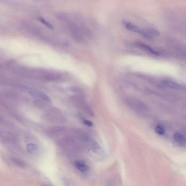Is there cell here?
<instances>
[{"mask_svg": "<svg viewBox=\"0 0 186 186\" xmlns=\"http://www.w3.org/2000/svg\"><path fill=\"white\" fill-rule=\"evenodd\" d=\"M123 23L127 29L141 35L142 31L141 28L131 23L130 22L124 21H123Z\"/></svg>", "mask_w": 186, "mask_h": 186, "instance_id": "3957f363", "label": "cell"}, {"mask_svg": "<svg viewBox=\"0 0 186 186\" xmlns=\"http://www.w3.org/2000/svg\"><path fill=\"white\" fill-rule=\"evenodd\" d=\"M30 93L33 97L41 98V99L45 100L48 102H51V100L49 96L46 94L43 93L42 92L36 91H31L30 92Z\"/></svg>", "mask_w": 186, "mask_h": 186, "instance_id": "277c9868", "label": "cell"}, {"mask_svg": "<svg viewBox=\"0 0 186 186\" xmlns=\"http://www.w3.org/2000/svg\"><path fill=\"white\" fill-rule=\"evenodd\" d=\"M135 45L136 47L140 48L144 51L150 52V54L154 55L156 56H159L160 54L158 52L155 51L151 48L148 45L145 44L141 42H137L135 43Z\"/></svg>", "mask_w": 186, "mask_h": 186, "instance_id": "7a4b0ae2", "label": "cell"}, {"mask_svg": "<svg viewBox=\"0 0 186 186\" xmlns=\"http://www.w3.org/2000/svg\"><path fill=\"white\" fill-rule=\"evenodd\" d=\"M163 83L170 88L177 89L179 90H183L184 87L181 85L169 80H163Z\"/></svg>", "mask_w": 186, "mask_h": 186, "instance_id": "5b68a950", "label": "cell"}, {"mask_svg": "<svg viewBox=\"0 0 186 186\" xmlns=\"http://www.w3.org/2000/svg\"><path fill=\"white\" fill-rule=\"evenodd\" d=\"M183 89H184V90H185V91L186 92V87H185V88H184Z\"/></svg>", "mask_w": 186, "mask_h": 186, "instance_id": "5bb4252c", "label": "cell"}, {"mask_svg": "<svg viewBox=\"0 0 186 186\" xmlns=\"http://www.w3.org/2000/svg\"><path fill=\"white\" fill-rule=\"evenodd\" d=\"M89 143L91 150L94 152L98 154L102 152V148L98 142L91 139Z\"/></svg>", "mask_w": 186, "mask_h": 186, "instance_id": "52a82bcc", "label": "cell"}, {"mask_svg": "<svg viewBox=\"0 0 186 186\" xmlns=\"http://www.w3.org/2000/svg\"><path fill=\"white\" fill-rule=\"evenodd\" d=\"M155 131L157 133L160 135H163L165 133V131L162 127L160 126H157L155 128Z\"/></svg>", "mask_w": 186, "mask_h": 186, "instance_id": "7c38bea8", "label": "cell"}, {"mask_svg": "<svg viewBox=\"0 0 186 186\" xmlns=\"http://www.w3.org/2000/svg\"><path fill=\"white\" fill-rule=\"evenodd\" d=\"M26 150L29 154L33 155L38 152V147L36 144L31 143L28 144L26 147Z\"/></svg>", "mask_w": 186, "mask_h": 186, "instance_id": "ba28073f", "label": "cell"}, {"mask_svg": "<svg viewBox=\"0 0 186 186\" xmlns=\"http://www.w3.org/2000/svg\"><path fill=\"white\" fill-rule=\"evenodd\" d=\"M12 160L15 165L19 166V167L24 168L26 166L25 163H24V162L19 160L14 159H12Z\"/></svg>", "mask_w": 186, "mask_h": 186, "instance_id": "8fae6325", "label": "cell"}, {"mask_svg": "<svg viewBox=\"0 0 186 186\" xmlns=\"http://www.w3.org/2000/svg\"><path fill=\"white\" fill-rule=\"evenodd\" d=\"M75 165L76 168L81 172H87L89 170L88 166L83 161H76L75 163Z\"/></svg>", "mask_w": 186, "mask_h": 186, "instance_id": "8992f818", "label": "cell"}, {"mask_svg": "<svg viewBox=\"0 0 186 186\" xmlns=\"http://www.w3.org/2000/svg\"><path fill=\"white\" fill-rule=\"evenodd\" d=\"M39 21H40L41 23H42L44 25L46 26L48 28H49L50 29H54V26L51 25V24L46 21L45 19L43 18H40L39 19Z\"/></svg>", "mask_w": 186, "mask_h": 186, "instance_id": "30bf717a", "label": "cell"}, {"mask_svg": "<svg viewBox=\"0 0 186 186\" xmlns=\"http://www.w3.org/2000/svg\"><path fill=\"white\" fill-rule=\"evenodd\" d=\"M84 124L85 125L89 126H93L94 125L93 122L91 121H89L88 120H83V122Z\"/></svg>", "mask_w": 186, "mask_h": 186, "instance_id": "4fadbf2b", "label": "cell"}, {"mask_svg": "<svg viewBox=\"0 0 186 186\" xmlns=\"http://www.w3.org/2000/svg\"><path fill=\"white\" fill-rule=\"evenodd\" d=\"M126 103L129 106L135 110L140 111L145 108L143 103L138 100L135 99H128L126 100Z\"/></svg>", "mask_w": 186, "mask_h": 186, "instance_id": "6da1fadb", "label": "cell"}, {"mask_svg": "<svg viewBox=\"0 0 186 186\" xmlns=\"http://www.w3.org/2000/svg\"><path fill=\"white\" fill-rule=\"evenodd\" d=\"M174 139L179 143L184 144L186 142V139L183 136L181 133L176 132L174 135Z\"/></svg>", "mask_w": 186, "mask_h": 186, "instance_id": "9c48e42d", "label": "cell"}]
</instances>
